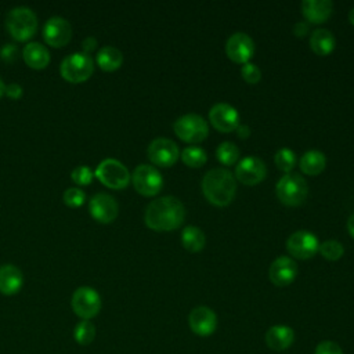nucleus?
Wrapping results in <instances>:
<instances>
[{
	"label": "nucleus",
	"mask_w": 354,
	"mask_h": 354,
	"mask_svg": "<svg viewBox=\"0 0 354 354\" xmlns=\"http://www.w3.org/2000/svg\"><path fill=\"white\" fill-rule=\"evenodd\" d=\"M185 218V207L176 196L153 199L145 209L144 221L153 231H171L178 228Z\"/></svg>",
	"instance_id": "1"
},
{
	"label": "nucleus",
	"mask_w": 354,
	"mask_h": 354,
	"mask_svg": "<svg viewBox=\"0 0 354 354\" xmlns=\"http://www.w3.org/2000/svg\"><path fill=\"white\" fill-rule=\"evenodd\" d=\"M278 199L286 206L301 205L308 194L307 181L297 173H288L279 178L275 187Z\"/></svg>",
	"instance_id": "4"
},
{
	"label": "nucleus",
	"mask_w": 354,
	"mask_h": 354,
	"mask_svg": "<svg viewBox=\"0 0 354 354\" xmlns=\"http://www.w3.org/2000/svg\"><path fill=\"white\" fill-rule=\"evenodd\" d=\"M0 57L7 64H14L18 58V47L14 43H6L0 50Z\"/></svg>",
	"instance_id": "36"
},
{
	"label": "nucleus",
	"mask_w": 354,
	"mask_h": 354,
	"mask_svg": "<svg viewBox=\"0 0 354 354\" xmlns=\"http://www.w3.org/2000/svg\"><path fill=\"white\" fill-rule=\"evenodd\" d=\"M314 354H343V350L337 343L330 340H324L317 344Z\"/></svg>",
	"instance_id": "35"
},
{
	"label": "nucleus",
	"mask_w": 354,
	"mask_h": 354,
	"mask_svg": "<svg viewBox=\"0 0 354 354\" xmlns=\"http://www.w3.org/2000/svg\"><path fill=\"white\" fill-rule=\"evenodd\" d=\"M6 28L17 41L29 40L37 30V17L28 7H15L7 14Z\"/></svg>",
	"instance_id": "3"
},
{
	"label": "nucleus",
	"mask_w": 354,
	"mask_h": 354,
	"mask_svg": "<svg viewBox=\"0 0 354 354\" xmlns=\"http://www.w3.org/2000/svg\"><path fill=\"white\" fill-rule=\"evenodd\" d=\"M95 337V326L91 321L82 319L79 324H76L73 329V339L80 346H87L93 343Z\"/></svg>",
	"instance_id": "27"
},
{
	"label": "nucleus",
	"mask_w": 354,
	"mask_h": 354,
	"mask_svg": "<svg viewBox=\"0 0 354 354\" xmlns=\"http://www.w3.org/2000/svg\"><path fill=\"white\" fill-rule=\"evenodd\" d=\"M335 44H336L335 36L328 29L318 28L310 36L311 50L315 54H318V55H328V54H330L333 51V48H335Z\"/></svg>",
	"instance_id": "24"
},
{
	"label": "nucleus",
	"mask_w": 354,
	"mask_h": 354,
	"mask_svg": "<svg viewBox=\"0 0 354 354\" xmlns=\"http://www.w3.org/2000/svg\"><path fill=\"white\" fill-rule=\"evenodd\" d=\"M72 37V26L62 17H51L43 28V39L51 47H64Z\"/></svg>",
	"instance_id": "14"
},
{
	"label": "nucleus",
	"mask_w": 354,
	"mask_h": 354,
	"mask_svg": "<svg viewBox=\"0 0 354 354\" xmlns=\"http://www.w3.org/2000/svg\"><path fill=\"white\" fill-rule=\"evenodd\" d=\"M318 252L322 254V257H325L328 260H337L343 256L344 248L339 241L329 239V241H325L319 245Z\"/></svg>",
	"instance_id": "31"
},
{
	"label": "nucleus",
	"mask_w": 354,
	"mask_h": 354,
	"mask_svg": "<svg viewBox=\"0 0 354 354\" xmlns=\"http://www.w3.org/2000/svg\"><path fill=\"white\" fill-rule=\"evenodd\" d=\"M71 304L77 317L90 321L101 310V296L91 286H80L73 292Z\"/></svg>",
	"instance_id": "8"
},
{
	"label": "nucleus",
	"mask_w": 354,
	"mask_h": 354,
	"mask_svg": "<svg viewBox=\"0 0 354 354\" xmlns=\"http://www.w3.org/2000/svg\"><path fill=\"white\" fill-rule=\"evenodd\" d=\"M148 158L149 160L160 167H170L173 166L178 156H180V151L178 147L174 141L165 138V137H159L151 141V144L148 145L147 149Z\"/></svg>",
	"instance_id": "10"
},
{
	"label": "nucleus",
	"mask_w": 354,
	"mask_h": 354,
	"mask_svg": "<svg viewBox=\"0 0 354 354\" xmlns=\"http://www.w3.org/2000/svg\"><path fill=\"white\" fill-rule=\"evenodd\" d=\"M22 57H24V61L26 62V65L33 69H44L50 62L48 50L37 41L28 43L24 47Z\"/></svg>",
	"instance_id": "22"
},
{
	"label": "nucleus",
	"mask_w": 354,
	"mask_h": 354,
	"mask_svg": "<svg viewBox=\"0 0 354 354\" xmlns=\"http://www.w3.org/2000/svg\"><path fill=\"white\" fill-rule=\"evenodd\" d=\"M318 248H319L318 238L313 232L306 230L293 232L286 241L288 252L293 257L301 259V260L311 259L318 252Z\"/></svg>",
	"instance_id": "11"
},
{
	"label": "nucleus",
	"mask_w": 354,
	"mask_h": 354,
	"mask_svg": "<svg viewBox=\"0 0 354 354\" xmlns=\"http://www.w3.org/2000/svg\"><path fill=\"white\" fill-rule=\"evenodd\" d=\"M24 285L22 271L14 264L0 266V293L12 296L21 290Z\"/></svg>",
	"instance_id": "19"
},
{
	"label": "nucleus",
	"mask_w": 354,
	"mask_h": 354,
	"mask_svg": "<svg viewBox=\"0 0 354 354\" xmlns=\"http://www.w3.org/2000/svg\"><path fill=\"white\" fill-rule=\"evenodd\" d=\"M347 230H348L350 235L354 238V213L347 220Z\"/></svg>",
	"instance_id": "41"
},
{
	"label": "nucleus",
	"mask_w": 354,
	"mask_h": 354,
	"mask_svg": "<svg viewBox=\"0 0 354 354\" xmlns=\"http://www.w3.org/2000/svg\"><path fill=\"white\" fill-rule=\"evenodd\" d=\"M209 119L213 127L221 133L234 131L239 126L238 111L232 105L225 102L214 104L209 111Z\"/></svg>",
	"instance_id": "15"
},
{
	"label": "nucleus",
	"mask_w": 354,
	"mask_h": 354,
	"mask_svg": "<svg viewBox=\"0 0 354 354\" xmlns=\"http://www.w3.org/2000/svg\"><path fill=\"white\" fill-rule=\"evenodd\" d=\"M295 332L288 325H274L266 332V344L274 351H283L292 346Z\"/></svg>",
	"instance_id": "20"
},
{
	"label": "nucleus",
	"mask_w": 354,
	"mask_h": 354,
	"mask_svg": "<svg viewBox=\"0 0 354 354\" xmlns=\"http://www.w3.org/2000/svg\"><path fill=\"white\" fill-rule=\"evenodd\" d=\"M61 76L71 83H82L94 72V61L91 55L77 51L65 57L59 65Z\"/></svg>",
	"instance_id": "5"
},
{
	"label": "nucleus",
	"mask_w": 354,
	"mask_h": 354,
	"mask_svg": "<svg viewBox=\"0 0 354 354\" xmlns=\"http://www.w3.org/2000/svg\"><path fill=\"white\" fill-rule=\"evenodd\" d=\"M236 130H238V136L241 137V138H246L249 134H250V130H249V127H246V126H238L236 127Z\"/></svg>",
	"instance_id": "40"
},
{
	"label": "nucleus",
	"mask_w": 354,
	"mask_h": 354,
	"mask_svg": "<svg viewBox=\"0 0 354 354\" xmlns=\"http://www.w3.org/2000/svg\"><path fill=\"white\" fill-rule=\"evenodd\" d=\"M216 156H217V159H218L223 165L231 166V165H234V163L238 160V158H239V148H238L234 142H231V141H224V142H221V144L217 147V149H216Z\"/></svg>",
	"instance_id": "28"
},
{
	"label": "nucleus",
	"mask_w": 354,
	"mask_h": 354,
	"mask_svg": "<svg viewBox=\"0 0 354 354\" xmlns=\"http://www.w3.org/2000/svg\"><path fill=\"white\" fill-rule=\"evenodd\" d=\"M241 75L248 83H257L261 79V71L253 62H246L241 68Z\"/></svg>",
	"instance_id": "34"
},
{
	"label": "nucleus",
	"mask_w": 354,
	"mask_h": 354,
	"mask_svg": "<svg viewBox=\"0 0 354 354\" xmlns=\"http://www.w3.org/2000/svg\"><path fill=\"white\" fill-rule=\"evenodd\" d=\"M308 29H310V28H308V24L304 22V21H300V22H296V24H295V26H293V33H295L296 36L301 37V36H306V35H307Z\"/></svg>",
	"instance_id": "39"
},
{
	"label": "nucleus",
	"mask_w": 354,
	"mask_h": 354,
	"mask_svg": "<svg viewBox=\"0 0 354 354\" xmlns=\"http://www.w3.org/2000/svg\"><path fill=\"white\" fill-rule=\"evenodd\" d=\"M274 162L279 170L288 174L296 165V153L289 148H281L275 152Z\"/></svg>",
	"instance_id": "30"
},
{
	"label": "nucleus",
	"mask_w": 354,
	"mask_h": 354,
	"mask_svg": "<svg viewBox=\"0 0 354 354\" xmlns=\"http://www.w3.org/2000/svg\"><path fill=\"white\" fill-rule=\"evenodd\" d=\"M300 170L307 176H317L319 174L325 166H326V158L325 155L318 149H310L307 151L299 162Z\"/></svg>",
	"instance_id": "25"
},
{
	"label": "nucleus",
	"mask_w": 354,
	"mask_h": 354,
	"mask_svg": "<svg viewBox=\"0 0 354 354\" xmlns=\"http://www.w3.org/2000/svg\"><path fill=\"white\" fill-rule=\"evenodd\" d=\"M225 53L231 61L246 64L254 54L253 39L243 32H235L225 41Z\"/></svg>",
	"instance_id": "13"
},
{
	"label": "nucleus",
	"mask_w": 354,
	"mask_h": 354,
	"mask_svg": "<svg viewBox=\"0 0 354 354\" xmlns=\"http://www.w3.org/2000/svg\"><path fill=\"white\" fill-rule=\"evenodd\" d=\"M296 275H297V264L293 259L288 256L277 257L268 268L270 281L275 286H286L292 283Z\"/></svg>",
	"instance_id": "18"
},
{
	"label": "nucleus",
	"mask_w": 354,
	"mask_h": 354,
	"mask_svg": "<svg viewBox=\"0 0 354 354\" xmlns=\"http://www.w3.org/2000/svg\"><path fill=\"white\" fill-rule=\"evenodd\" d=\"M181 243L187 250L196 253L205 248L206 236L201 228L195 225H187L181 232Z\"/></svg>",
	"instance_id": "26"
},
{
	"label": "nucleus",
	"mask_w": 354,
	"mask_h": 354,
	"mask_svg": "<svg viewBox=\"0 0 354 354\" xmlns=\"http://www.w3.org/2000/svg\"><path fill=\"white\" fill-rule=\"evenodd\" d=\"M94 177H97L105 187L112 189L126 188L131 178L127 167L118 159L112 158H106L100 162L94 171Z\"/></svg>",
	"instance_id": "6"
},
{
	"label": "nucleus",
	"mask_w": 354,
	"mask_h": 354,
	"mask_svg": "<svg viewBox=\"0 0 354 354\" xmlns=\"http://www.w3.org/2000/svg\"><path fill=\"white\" fill-rule=\"evenodd\" d=\"M202 191L210 203L227 206L232 202L236 192L235 177L228 169H210L202 178Z\"/></svg>",
	"instance_id": "2"
},
{
	"label": "nucleus",
	"mask_w": 354,
	"mask_h": 354,
	"mask_svg": "<svg viewBox=\"0 0 354 354\" xmlns=\"http://www.w3.org/2000/svg\"><path fill=\"white\" fill-rule=\"evenodd\" d=\"M266 163L257 156H246L235 167V178L246 185L259 184L266 178Z\"/></svg>",
	"instance_id": "16"
},
{
	"label": "nucleus",
	"mask_w": 354,
	"mask_h": 354,
	"mask_svg": "<svg viewBox=\"0 0 354 354\" xmlns=\"http://www.w3.org/2000/svg\"><path fill=\"white\" fill-rule=\"evenodd\" d=\"M62 199H64V203L69 207H80L86 202V194L83 189L77 187H71L65 189Z\"/></svg>",
	"instance_id": "32"
},
{
	"label": "nucleus",
	"mask_w": 354,
	"mask_h": 354,
	"mask_svg": "<svg viewBox=\"0 0 354 354\" xmlns=\"http://www.w3.org/2000/svg\"><path fill=\"white\" fill-rule=\"evenodd\" d=\"M333 10L330 0H304L301 1V12L308 22L322 24L325 22Z\"/></svg>",
	"instance_id": "21"
},
{
	"label": "nucleus",
	"mask_w": 354,
	"mask_h": 354,
	"mask_svg": "<svg viewBox=\"0 0 354 354\" xmlns=\"http://www.w3.org/2000/svg\"><path fill=\"white\" fill-rule=\"evenodd\" d=\"M4 90H6V84H4L3 79L0 77V97H1V95H4Z\"/></svg>",
	"instance_id": "42"
},
{
	"label": "nucleus",
	"mask_w": 354,
	"mask_h": 354,
	"mask_svg": "<svg viewBox=\"0 0 354 354\" xmlns=\"http://www.w3.org/2000/svg\"><path fill=\"white\" fill-rule=\"evenodd\" d=\"M71 178L77 185H88V184H91V181L94 178V173L90 170L88 166L80 165V166H76L71 171Z\"/></svg>",
	"instance_id": "33"
},
{
	"label": "nucleus",
	"mask_w": 354,
	"mask_h": 354,
	"mask_svg": "<svg viewBox=\"0 0 354 354\" xmlns=\"http://www.w3.org/2000/svg\"><path fill=\"white\" fill-rule=\"evenodd\" d=\"M181 159L189 167H201L206 163L207 155H206L205 149L192 145V147H187L183 149Z\"/></svg>",
	"instance_id": "29"
},
{
	"label": "nucleus",
	"mask_w": 354,
	"mask_h": 354,
	"mask_svg": "<svg viewBox=\"0 0 354 354\" xmlns=\"http://www.w3.org/2000/svg\"><path fill=\"white\" fill-rule=\"evenodd\" d=\"M173 130L178 138L185 142H201L209 134V127L205 119L196 113H185L176 119L173 123Z\"/></svg>",
	"instance_id": "7"
},
{
	"label": "nucleus",
	"mask_w": 354,
	"mask_h": 354,
	"mask_svg": "<svg viewBox=\"0 0 354 354\" xmlns=\"http://www.w3.org/2000/svg\"><path fill=\"white\" fill-rule=\"evenodd\" d=\"M188 325L195 335L201 337H206L216 330L217 315L212 308L206 306H198L189 313Z\"/></svg>",
	"instance_id": "17"
},
{
	"label": "nucleus",
	"mask_w": 354,
	"mask_h": 354,
	"mask_svg": "<svg viewBox=\"0 0 354 354\" xmlns=\"http://www.w3.org/2000/svg\"><path fill=\"white\" fill-rule=\"evenodd\" d=\"M24 90H22V86L18 84V83H10V84H6V90H4V94L11 98V100H19L21 95H22Z\"/></svg>",
	"instance_id": "37"
},
{
	"label": "nucleus",
	"mask_w": 354,
	"mask_h": 354,
	"mask_svg": "<svg viewBox=\"0 0 354 354\" xmlns=\"http://www.w3.org/2000/svg\"><path fill=\"white\" fill-rule=\"evenodd\" d=\"M131 181L136 191L144 196H153L163 187V177L158 169L145 163L138 165L134 169Z\"/></svg>",
	"instance_id": "9"
},
{
	"label": "nucleus",
	"mask_w": 354,
	"mask_h": 354,
	"mask_svg": "<svg viewBox=\"0 0 354 354\" xmlns=\"http://www.w3.org/2000/svg\"><path fill=\"white\" fill-rule=\"evenodd\" d=\"M348 21L354 25V7H353V8H351V11L348 12Z\"/></svg>",
	"instance_id": "43"
},
{
	"label": "nucleus",
	"mask_w": 354,
	"mask_h": 354,
	"mask_svg": "<svg viewBox=\"0 0 354 354\" xmlns=\"http://www.w3.org/2000/svg\"><path fill=\"white\" fill-rule=\"evenodd\" d=\"M95 62L102 71L112 72L120 68L123 62V54L119 48L113 46H104L98 50L95 55Z\"/></svg>",
	"instance_id": "23"
},
{
	"label": "nucleus",
	"mask_w": 354,
	"mask_h": 354,
	"mask_svg": "<svg viewBox=\"0 0 354 354\" xmlns=\"http://www.w3.org/2000/svg\"><path fill=\"white\" fill-rule=\"evenodd\" d=\"M95 47H97V39H95V37H93V36L86 37V39L82 41L83 53H86V54H88V55H90V53H91Z\"/></svg>",
	"instance_id": "38"
},
{
	"label": "nucleus",
	"mask_w": 354,
	"mask_h": 354,
	"mask_svg": "<svg viewBox=\"0 0 354 354\" xmlns=\"http://www.w3.org/2000/svg\"><path fill=\"white\" fill-rule=\"evenodd\" d=\"M88 212L95 221L109 224L118 217L119 205L109 194L98 192L88 201Z\"/></svg>",
	"instance_id": "12"
}]
</instances>
